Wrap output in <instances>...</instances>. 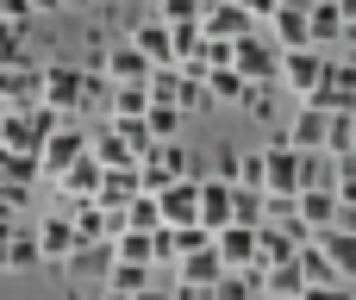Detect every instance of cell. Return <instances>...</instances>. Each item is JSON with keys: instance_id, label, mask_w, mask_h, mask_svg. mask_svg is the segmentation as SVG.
<instances>
[{"instance_id": "6da1fadb", "label": "cell", "mask_w": 356, "mask_h": 300, "mask_svg": "<svg viewBox=\"0 0 356 300\" xmlns=\"http://www.w3.org/2000/svg\"><path fill=\"white\" fill-rule=\"evenodd\" d=\"M325 63H332V50H319V44H307V50H282L275 88H282V94H294V100H313V94H319V81H325Z\"/></svg>"}, {"instance_id": "7a4b0ae2", "label": "cell", "mask_w": 356, "mask_h": 300, "mask_svg": "<svg viewBox=\"0 0 356 300\" xmlns=\"http://www.w3.org/2000/svg\"><path fill=\"white\" fill-rule=\"evenodd\" d=\"M181 175H200V169H194V157H188L175 138H163V144H150V150L138 157V182H144V194H163V188L181 182Z\"/></svg>"}, {"instance_id": "3957f363", "label": "cell", "mask_w": 356, "mask_h": 300, "mask_svg": "<svg viewBox=\"0 0 356 300\" xmlns=\"http://www.w3.org/2000/svg\"><path fill=\"white\" fill-rule=\"evenodd\" d=\"M300 182H307V150H294L288 138L263 144V194L294 200V194H300Z\"/></svg>"}, {"instance_id": "277c9868", "label": "cell", "mask_w": 356, "mask_h": 300, "mask_svg": "<svg viewBox=\"0 0 356 300\" xmlns=\"http://www.w3.org/2000/svg\"><path fill=\"white\" fill-rule=\"evenodd\" d=\"M44 106H56L63 119L88 113V69L75 63H44Z\"/></svg>"}, {"instance_id": "5b68a950", "label": "cell", "mask_w": 356, "mask_h": 300, "mask_svg": "<svg viewBox=\"0 0 356 300\" xmlns=\"http://www.w3.org/2000/svg\"><path fill=\"white\" fill-rule=\"evenodd\" d=\"M232 69H238L244 81H275V69H282V44L257 25V31H244V38L232 44Z\"/></svg>"}, {"instance_id": "8992f818", "label": "cell", "mask_w": 356, "mask_h": 300, "mask_svg": "<svg viewBox=\"0 0 356 300\" xmlns=\"http://www.w3.org/2000/svg\"><path fill=\"white\" fill-rule=\"evenodd\" d=\"M88 144H94V138H88V125H81V119H63V125L44 138V150H38V163H44V182H56L69 163H81V157H88Z\"/></svg>"}, {"instance_id": "52a82bcc", "label": "cell", "mask_w": 356, "mask_h": 300, "mask_svg": "<svg viewBox=\"0 0 356 300\" xmlns=\"http://www.w3.org/2000/svg\"><path fill=\"white\" fill-rule=\"evenodd\" d=\"M38 257L44 263H69L75 251H81V232H75V219H69V207H56V213H44L38 226Z\"/></svg>"}, {"instance_id": "ba28073f", "label": "cell", "mask_w": 356, "mask_h": 300, "mask_svg": "<svg viewBox=\"0 0 356 300\" xmlns=\"http://www.w3.org/2000/svg\"><path fill=\"white\" fill-rule=\"evenodd\" d=\"M313 106H325V113H356V56H332V63H325V81H319Z\"/></svg>"}, {"instance_id": "9c48e42d", "label": "cell", "mask_w": 356, "mask_h": 300, "mask_svg": "<svg viewBox=\"0 0 356 300\" xmlns=\"http://www.w3.org/2000/svg\"><path fill=\"white\" fill-rule=\"evenodd\" d=\"M232 219H238V182L200 175V226H207V232H225Z\"/></svg>"}, {"instance_id": "30bf717a", "label": "cell", "mask_w": 356, "mask_h": 300, "mask_svg": "<svg viewBox=\"0 0 356 300\" xmlns=\"http://www.w3.org/2000/svg\"><path fill=\"white\" fill-rule=\"evenodd\" d=\"M338 207H344V200H338V188H332V182H313V188H300V194H294V213H300V226H307L313 238L338 226Z\"/></svg>"}, {"instance_id": "8fae6325", "label": "cell", "mask_w": 356, "mask_h": 300, "mask_svg": "<svg viewBox=\"0 0 356 300\" xmlns=\"http://www.w3.org/2000/svg\"><path fill=\"white\" fill-rule=\"evenodd\" d=\"M263 31H269L282 50H307V44H313V13H307V0H282Z\"/></svg>"}, {"instance_id": "7c38bea8", "label": "cell", "mask_w": 356, "mask_h": 300, "mask_svg": "<svg viewBox=\"0 0 356 300\" xmlns=\"http://www.w3.org/2000/svg\"><path fill=\"white\" fill-rule=\"evenodd\" d=\"M44 100V69L25 56V63H13V69H0V106L13 113V106H38Z\"/></svg>"}, {"instance_id": "4fadbf2b", "label": "cell", "mask_w": 356, "mask_h": 300, "mask_svg": "<svg viewBox=\"0 0 356 300\" xmlns=\"http://www.w3.org/2000/svg\"><path fill=\"white\" fill-rule=\"evenodd\" d=\"M125 38H131V44H138V50H144L156 69H163V63H175V25H163L156 13L131 19V25H125Z\"/></svg>"}, {"instance_id": "5bb4252c", "label": "cell", "mask_w": 356, "mask_h": 300, "mask_svg": "<svg viewBox=\"0 0 356 300\" xmlns=\"http://www.w3.org/2000/svg\"><path fill=\"white\" fill-rule=\"evenodd\" d=\"M100 69H106V81H150V56L131 44V38H113L106 50H100Z\"/></svg>"}, {"instance_id": "9a60e30c", "label": "cell", "mask_w": 356, "mask_h": 300, "mask_svg": "<svg viewBox=\"0 0 356 300\" xmlns=\"http://www.w3.org/2000/svg\"><path fill=\"white\" fill-rule=\"evenodd\" d=\"M282 138H288L294 150H325V138H332V113H325V106H313V100H300Z\"/></svg>"}, {"instance_id": "2e32d148", "label": "cell", "mask_w": 356, "mask_h": 300, "mask_svg": "<svg viewBox=\"0 0 356 300\" xmlns=\"http://www.w3.org/2000/svg\"><path fill=\"white\" fill-rule=\"evenodd\" d=\"M156 207H163V226H200V175L169 182V188L156 194Z\"/></svg>"}, {"instance_id": "e0dca14e", "label": "cell", "mask_w": 356, "mask_h": 300, "mask_svg": "<svg viewBox=\"0 0 356 300\" xmlns=\"http://www.w3.org/2000/svg\"><path fill=\"white\" fill-rule=\"evenodd\" d=\"M219 276H225L219 244H194V251H181V257H175V282H188V288H213Z\"/></svg>"}, {"instance_id": "ac0fdd59", "label": "cell", "mask_w": 356, "mask_h": 300, "mask_svg": "<svg viewBox=\"0 0 356 300\" xmlns=\"http://www.w3.org/2000/svg\"><path fill=\"white\" fill-rule=\"evenodd\" d=\"M200 25H207V38H225V44H238L244 31H257V19H250V13H244L238 0H207Z\"/></svg>"}, {"instance_id": "d6986e66", "label": "cell", "mask_w": 356, "mask_h": 300, "mask_svg": "<svg viewBox=\"0 0 356 300\" xmlns=\"http://www.w3.org/2000/svg\"><path fill=\"white\" fill-rule=\"evenodd\" d=\"M213 244H219V263L225 269H257V226H225V232H213Z\"/></svg>"}, {"instance_id": "ffe728a7", "label": "cell", "mask_w": 356, "mask_h": 300, "mask_svg": "<svg viewBox=\"0 0 356 300\" xmlns=\"http://www.w3.org/2000/svg\"><path fill=\"white\" fill-rule=\"evenodd\" d=\"M257 282H263L269 294L300 300V294H307V269H300V251H294V257H282V263H257Z\"/></svg>"}, {"instance_id": "44dd1931", "label": "cell", "mask_w": 356, "mask_h": 300, "mask_svg": "<svg viewBox=\"0 0 356 300\" xmlns=\"http://www.w3.org/2000/svg\"><path fill=\"white\" fill-rule=\"evenodd\" d=\"M100 175H106V169H100V157L88 150L81 163H69V169L56 175V188H63V200H94V194H100Z\"/></svg>"}, {"instance_id": "7402d4cb", "label": "cell", "mask_w": 356, "mask_h": 300, "mask_svg": "<svg viewBox=\"0 0 356 300\" xmlns=\"http://www.w3.org/2000/svg\"><path fill=\"white\" fill-rule=\"evenodd\" d=\"M307 13H313V44H319V50H332V44L350 38V19H344L338 0H307Z\"/></svg>"}, {"instance_id": "603a6c76", "label": "cell", "mask_w": 356, "mask_h": 300, "mask_svg": "<svg viewBox=\"0 0 356 300\" xmlns=\"http://www.w3.org/2000/svg\"><path fill=\"white\" fill-rule=\"evenodd\" d=\"M138 194H144L138 169H106V175H100V194H94V200H100V207H113V213H125Z\"/></svg>"}, {"instance_id": "cb8c5ba5", "label": "cell", "mask_w": 356, "mask_h": 300, "mask_svg": "<svg viewBox=\"0 0 356 300\" xmlns=\"http://www.w3.org/2000/svg\"><path fill=\"white\" fill-rule=\"evenodd\" d=\"M44 257H38V232H25V226H13L6 238H0V269H38Z\"/></svg>"}, {"instance_id": "d4e9b609", "label": "cell", "mask_w": 356, "mask_h": 300, "mask_svg": "<svg viewBox=\"0 0 356 300\" xmlns=\"http://www.w3.org/2000/svg\"><path fill=\"white\" fill-rule=\"evenodd\" d=\"M319 251L332 257V269H338L344 282H356V232H344V226H332V232H319Z\"/></svg>"}, {"instance_id": "484cf974", "label": "cell", "mask_w": 356, "mask_h": 300, "mask_svg": "<svg viewBox=\"0 0 356 300\" xmlns=\"http://www.w3.org/2000/svg\"><path fill=\"white\" fill-rule=\"evenodd\" d=\"M244 88H250V81H244L232 63H225V69H207V100H213V106H238Z\"/></svg>"}, {"instance_id": "4316f807", "label": "cell", "mask_w": 356, "mask_h": 300, "mask_svg": "<svg viewBox=\"0 0 356 300\" xmlns=\"http://www.w3.org/2000/svg\"><path fill=\"white\" fill-rule=\"evenodd\" d=\"M257 294H263L257 269H225V276L213 282V294H207V300H257Z\"/></svg>"}, {"instance_id": "83f0119b", "label": "cell", "mask_w": 356, "mask_h": 300, "mask_svg": "<svg viewBox=\"0 0 356 300\" xmlns=\"http://www.w3.org/2000/svg\"><path fill=\"white\" fill-rule=\"evenodd\" d=\"M150 269H156V263H125V257H113V263H106V288L138 294V288H150Z\"/></svg>"}, {"instance_id": "f1b7e54d", "label": "cell", "mask_w": 356, "mask_h": 300, "mask_svg": "<svg viewBox=\"0 0 356 300\" xmlns=\"http://www.w3.org/2000/svg\"><path fill=\"white\" fill-rule=\"evenodd\" d=\"M38 175H44V163L31 150H6L0 144V182H38Z\"/></svg>"}, {"instance_id": "f546056e", "label": "cell", "mask_w": 356, "mask_h": 300, "mask_svg": "<svg viewBox=\"0 0 356 300\" xmlns=\"http://www.w3.org/2000/svg\"><path fill=\"white\" fill-rule=\"evenodd\" d=\"M238 106H244V113H250L257 125H269V119H275V81H250Z\"/></svg>"}, {"instance_id": "4dcf8cb0", "label": "cell", "mask_w": 356, "mask_h": 300, "mask_svg": "<svg viewBox=\"0 0 356 300\" xmlns=\"http://www.w3.org/2000/svg\"><path fill=\"white\" fill-rule=\"evenodd\" d=\"M181 119H188V113H181V106H169V100H150V113H144V125H150V138H156V144H163V138H175V132H181Z\"/></svg>"}, {"instance_id": "1f68e13d", "label": "cell", "mask_w": 356, "mask_h": 300, "mask_svg": "<svg viewBox=\"0 0 356 300\" xmlns=\"http://www.w3.org/2000/svg\"><path fill=\"white\" fill-rule=\"evenodd\" d=\"M125 232H163V207H156V194H138V200L125 207Z\"/></svg>"}, {"instance_id": "d6a6232c", "label": "cell", "mask_w": 356, "mask_h": 300, "mask_svg": "<svg viewBox=\"0 0 356 300\" xmlns=\"http://www.w3.org/2000/svg\"><path fill=\"white\" fill-rule=\"evenodd\" d=\"M150 13H156L163 25H194V19L207 13V0H156Z\"/></svg>"}, {"instance_id": "836d02e7", "label": "cell", "mask_w": 356, "mask_h": 300, "mask_svg": "<svg viewBox=\"0 0 356 300\" xmlns=\"http://www.w3.org/2000/svg\"><path fill=\"white\" fill-rule=\"evenodd\" d=\"M13 63H25V25L0 19V69H13Z\"/></svg>"}, {"instance_id": "e575fe53", "label": "cell", "mask_w": 356, "mask_h": 300, "mask_svg": "<svg viewBox=\"0 0 356 300\" xmlns=\"http://www.w3.org/2000/svg\"><path fill=\"white\" fill-rule=\"evenodd\" d=\"M325 150L338 157V150H356V113H332V138H325Z\"/></svg>"}, {"instance_id": "d590c367", "label": "cell", "mask_w": 356, "mask_h": 300, "mask_svg": "<svg viewBox=\"0 0 356 300\" xmlns=\"http://www.w3.org/2000/svg\"><path fill=\"white\" fill-rule=\"evenodd\" d=\"M300 300H356V294H350V282H313Z\"/></svg>"}, {"instance_id": "8d00e7d4", "label": "cell", "mask_w": 356, "mask_h": 300, "mask_svg": "<svg viewBox=\"0 0 356 300\" xmlns=\"http://www.w3.org/2000/svg\"><path fill=\"white\" fill-rule=\"evenodd\" d=\"M0 19H13V25H25V19H31V0H0Z\"/></svg>"}, {"instance_id": "74e56055", "label": "cell", "mask_w": 356, "mask_h": 300, "mask_svg": "<svg viewBox=\"0 0 356 300\" xmlns=\"http://www.w3.org/2000/svg\"><path fill=\"white\" fill-rule=\"evenodd\" d=\"M238 6H244V13H250V19H257V25H269V13H275V6H282V0H238Z\"/></svg>"}, {"instance_id": "f35d334b", "label": "cell", "mask_w": 356, "mask_h": 300, "mask_svg": "<svg viewBox=\"0 0 356 300\" xmlns=\"http://www.w3.org/2000/svg\"><path fill=\"white\" fill-rule=\"evenodd\" d=\"M131 300H175V294H163V288H138Z\"/></svg>"}, {"instance_id": "ab89813d", "label": "cell", "mask_w": 356, "mask_h": 300, "mask_svg": "<svg viewBox=\"0 0 356 300\" xmlns=\"http://www.w3.org/2000/svg\"><path fill=\"white\" fill-rule=\"evenodd\" d=\"M31 13H63V0H31Z\"/></svg>"}, {"instance_id": "60d3db41", "label": "cell", "mask_w": 356, "mask_h": 300, "mask_svg": "<svg viewBox=\"0 0 356 300\" xmlns=\"http://www.w3.org/2000/svg\"><path fill=\"white\" fill-rule=\"evenodd\" d=\"M63 6H106V0H63Z\"/></svg>"}, {"instance_id": "b9f144b4", "label": "cell", "mask_w": 356, "mask_h": 300, "mask_svg": "<svg viewBox=\"0 0 356 300\" xmlns=\"http://www.w3.org/2000/svg\"><path fill=\"white\" fill-rule=\"evenodd\" d=\"M257 300H288V294H269V288H263V294H257Z\"/></svg>"}, {"instance_id": "7bdbcfd3", "label": "cell", "mask_w": 356, "mask_h": 300, "mask_svg": "<svg viewBox=\"0 0 356 300\" xmlns=\"http://www.w3.org/2000/svg\"><path fill=\"white\" fill-rule=\"evenodd\" d=\"M344 44H356V25H350V38H344Z\"/></svg>"}, {"instance_id": "ee69618b", "label": "cell", "mask_w": 356, "mask_h": 300, "mask_svg": "<svg viewBox=\"0 0 356 300\" xmlns=\"http://www.w3.org/2000/svg\"><path fill=\"white\" fill-rule=\"evenodd\" d=\"M0 119H6V106H0Z\"/></svg>"}]
</instances>
